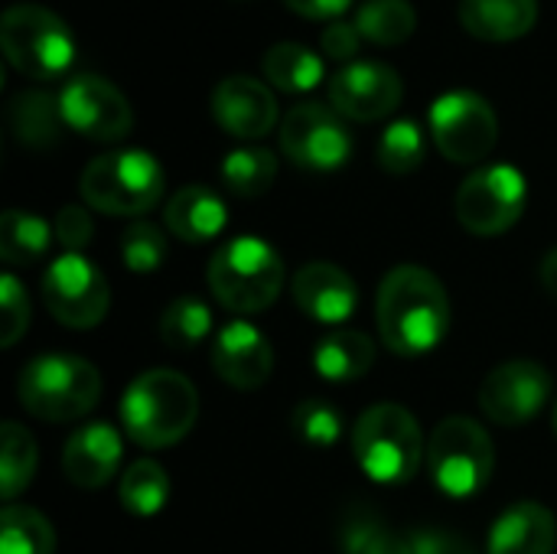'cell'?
I'll use <instances>...</instances> for the list:
<instances>
[{
    "instance_id": "obj_17",
    "label": "cell",
    "mask_w": 557,
    "mask_h": 554,
    "mask_svg": "<svg viewBox=\"0 0 557 554\" xmlns=\"http://www.w3.org/2000/svg\"><path fill=\"white\" fill-rule=\"evenodd\" d=\"M212 369L232 389L251 392L271 379L274 349L258 327H251L245 320H232L219 330V336L212 343Z\"/></svg>"
},
{
    "instance_id": "obj_37",
    "label": "cell",
    "mask_w": 557,
    "mask_h": 554,
    "mask_svg": "<svg viewBox=\"0 0 557 554\" xmlns=\"http://www.w3.org/2000/svg\"><path fill=\"white\" fill-rule=\"evenodd\" d=\"M0 304H3V333H0V343L3 346H16V340L26 333L29 327V297L23 291V284L13 278V274H3L0 278Z\"/></svg>"
},
{
    "instance_id": "obj_25",
    "label": "cell",
    "mask_w": 557,
    "mask_h": 554,
    "mask_svg": "<svg viewBox=\"0 0 557 554\" xmlns=\"http://www.w3.org/2000/svg\"><path fill=\"white\" fill-rule=\"evenodd\" d=\"M261 69H264L268 82L277 91H287V95H307L323 82V59L313 49H307L300 42H290V39L274 42L264 52Z\"/></svg>"
},
{
    "instance_id": "obj_24",
    "label": "cell",
    "mask_w": 557,
    "mask_h": 554,
    "mask_svg": "<svg viewBox=\"0 0 557 554\" xmlns=\"http://www.w3.org/2000/svg\"><path fill=\"white\" fill-rule=\"evenodd\" d=\"M375 366V343L359 330H336L313 349V369L326 382H356Z\"/></svg>"
},
{
    "instance_id": "obj_28",
    "label": "cell",
    "mask_w": 557,
    "mask_h": 554,
    "mask_svg": "<svg viewBox=\"0 0 557 554\" xmlns=\"http://www.w3.org/2000/svg\"><path fill=\"white\" fill-rule=\"evenodd\" d=\"M277 180V157L268 147H238L222 160V183L242 199L264 196Z\"/></svg>"
},
{
    "instance_id": "obj_34",
    "label": "cell",
    "mask_w": 557,
    "mask_h": 554,
    "mask_svg": "<svg viewBox=\"0 0 557 554\" xmlns=\"http://www.w3.org/2000/svg\"><path fill=\"white\" fill-rule=\"evenodd\" d=\"M424 131L414 124V121H408V118H401V121H392L385 131H382V137H379V167L385 170V173H392V176H408V173H414L421 163H424Z\"/></svg>"
},
{
    "instance_id": "obj_8",
    "label": "cell",
    "mask_w": 557,
    "mask_h": 554,
    "mask_svg": "<svg viewBox=\"0 0 557 554\" xmlns=\"http://www.w3.org/2000/svg\"><path fill=\"white\" fill-rule=\"evenodd\" d=\"M428 470L434 487L450 500L483 493L496 470V451L486 428L460 415L441 421L428 444Z\"/></svg>"
},
{
    "instance_id": "obj_21",
    "label": "cell",
    "mask_w": 557,
    "mask_h": 554,
    "mask_svg": "<svg viewBox=\"0 0 557 554\" xmlns=\"http://www.w3.org/2000/svg\"><path fill=\"white\" fill-rule=\"evenodd\" d=\"M225 222H228V209L222 196L209 186L189 183L176 189L173 199L166 202V229L189 245L215 238L225 229Z\"/></svg>"
},
{
    "instance_id": "obj_9",
    "label": "cell",
    "mask_w": 557,
    "mask_h": 554,
    "mask_svg": "<svg viewBox=\"0 0 557 554\" xmlns=\"http://www.w3.org/2000/svg\"><path fill=\"white\" fill-rule=\"evenodd\" d=\"M525 199H529V183L516 167L509 163L480 167L460 183L457 219L473 235H483V238L503 235L522 219Z\"/></svg>"
},
{
    "instance_id": "obj_36",
    "label": "cell",
    "mask_w": 557,
    "mask_h": 554,
    "mask_svg": "<svg viewBox=\"0 0 557 554\" xmlns=\"http://www.w3.org/2000/svg\"><path fill=\"white\" fill-rule=\"evenodd\" d=\"M121 258L124 268L137 274H150L166 258V235L150 222H131L121 235Z\"/></svg>"
},
{
    "instance_id": "obj_42",
    "label": "cell",
    "mask_w": 557,
    "mask_h": 554,
    "mask_svg": "<svg viewBox=\"0 0 557 554\" xmlns=\"http://www.w3.org/2000/svg\"><path fill=\"white\" fill-rule=\"evenodd\" d=\"M542 284H545V291L557 297V248L555 251H548L545 255V261H542Z\"/></svg>"
},
{
    "instance_id": "obj_31",
    "label": "cell",
    "mask_w": 557,
    "mask_h": 554,
    "mask_svg": "<svg viewBox=\"0 0 557 554\" xmlns=\"http://www.w3.org/2000/svg\"><path fill=\"white\" fill-rule=\"evenodd\" d=\"M170 500V477L153 460H137L121 477V506L131 516H157Z\"/></svg>"
},
{
    "instance_id": "obj_14",
    "label": "cell",
    "mask_w": 557,
    "mask_h": 554,
    "mask_svg": "<svg viewBox=\"0 0 557 554\" xmlns=\"http://www.w3.org/2000/svg\"><path fill=\"white\" fill-rule=\"evenodd\" d=\"M65 127L91 137V140H121L134 127L131 101L101 75H78L59 95Z\"/></svg>"
},
{
    "instance_id": "obj_44",
    "label": "cell",
    "mask_w": 557,
    "mask_h": 554,
    "mask_svg": "<svg viewBox=\"0 0 557 554\" xmlns=\"http://www.w3.org/2000/svg\"><path fill=\"white\" fill-rule=\"evenodd\" d=\"M552 424H555V434H557V405H555V415H552Z\"/></svg>"
},
{
    "instance_id": "obj_29",
    "label": "cell",
    "mask_w": 557,
    "mask_h": 554,
    "mask_svg": "<svg viewBox=\"0 0 557 554\" xmlns=\"http://www.w3.org/2000/svg\"><path fill=\"white\" fill-rule=\"evenodd\" d=\"M36 464H39V451H36L33 434L16 421H3V428H0V490H3L7 503H13L29 487Z\"/></svg>"
},
{
    "instance_id": "obj_12",
    "label": "cell",
    "mask_w": 557,
    "mask_h": 554,
    "mask_svg": "<svg viewBox=\"0 0 557 554\" xmlns=\"http://www.w3.org/2000/svg\"><path fill=\"white\" fill-rule=\"evenodd\" d=\"M281 150L304 170L330 173L352 157V134L336 108L304 101L281 121Z\"/></svg>"
},
{
    "instance_id": "obj_38",
    "label": "cell",
    "mask_w": 557,
    "mask_h": 554,
    "mask_svg": "<svg viewBox=\"0 0 557 554\" xmlns=\"http://www.w3.org/2000/svg\"><path fill=\"white\" fill-rule=\"evenodd\" d=\"M52 229H55V242H59L65 251H72V255H82V248H85V245L91 242V235H95L91 216H88L82 206H65V209H59Z\"/></svg>"
},
{
    "instance_id": "obj_19",
    "label": "cell",
    "mask_w": 557,
    "mask_h": 554,
    "mask_svg": "<svg viewBox=\"0 0 557 554\" xmlns=\"http://www.w3.org/2000/svg\"><path fill=\"white\" fill-rule=\"evenodd\" d=\"M121 454H124L121 434L108 421H88L65 441L62 470L69 483L82 490H98L117 473Z\"/></svg>"
},
{
    "instance_id": "obj_20",
    "label": "cell",
    "mask_w": 557,
    "mask_h": 554,
    "mask_svg": "<svg viewBox=\"0 0 557 554\" xmlns=\"http://www.w3.org/2000/svg\"><path fill=\"white\" fill-rule=\"evenodd\" d=\"M557 519L542 503H516L509 506L490 529V554H555Z\"/></svg>"
},
{
    "instance_id": "obj_18",
    "label": "cell",
    "mask_w": 557,
    "mask_h": 554,
    "mask_svg": "<svg viewBox=\"0 0 557 554\" xmlns=\"http://www.w3.org/2000/svg\"><path fill=\"white\" fill-rule=\"evenodd\" d=\"M290 291H294V300L297 307L320 320V323H346L356 307H359V287L356 281L330 264V261H310L304 264L294 281H290Z\"/></svg>"
},
{
    "instance_id": "obj_11",
    "label": "cell",
    "mask_w": 557,
    "mask_h": 554,
    "mask_svg": "<svg viewBox=\"0 0 557 554\" xmlns=\"http://www.w3.org/2000/svg\"><path fill=\"white\" fill-rule=\"evenodd\" d=\"M42 300L69 330H91L108 317L111 294L104 274L85 255H59L42 274Z\"/></svg>"
},
{
    "instance_id": "obj_39",
    "label": "cell",
    "mask_w": 557,
    "mask_h": 554,
    "mask_svg": "<svg viewBox=\"0 0 557 554\" xmlns=\"http://www.w3.org/2000/svg\"><path fill=\"white\" fill-rule=\"evenodd\" d=\"M359 46H362V36H359L356 23H346V20L330 23V26L323 29V36H320L323 56H326V59H336V62L352 59V56L359 52Z\"/></svg>"
},
{
    "instance_id": "obj_13",
    "label": "cell",
    "mask_w": 557,
    "mask_h": 554,
    "mask_svg": "<svg viewBox=\"0 0 557 554\" xmlns=\"http://www.w3.org/2000/svg\"><path fill=\"white\" fill-rule=\"evenodd\" d=\"M552 395V376L532 359H512L493 369L480 385V408L490 421L503 428H519L535 421Z\"/></svg>"
},
{
    "instance_id": "obj_33",
    "label": "cell",
    "mask_w": 557,
    "mask_h": 554,
    "mask_svg": "<svg viewBox=\"0 0 557 554\" xmlns=\"http://www.w3.org/2000/svg\"><path fill=\"white\" fill-rule=\"evenodd\" d=\"M212 333V310L199 297H176L160 317V340L170 349H193Z\"/></svg>"
},
{
    "instance_id": "obj_32",
    "label": "cell",
    "mask_w": 557,
    "mask_h": 554,
    "mask_svg": "<svg viewBox=\"0 0 557 554\" xmlns=\"http://www.w3.org/2000/svg\"><path fill=\"white\" fill-rule=\"evenodd\" d=\"M343 554H411L408 535L392 532L375 513L352 509L339 529Z\"/></svg>"
},
{
    "instance_id": "obj_4",
    "label": "cell",
    "mask_w": 557,
    "mask_h": 554,
    "mask_svg": "<svg viewBox=\"0 0 557 554\" xmlns=\"http://www.w3.org/2000/svg\"><path fill=\"white\" fill-rule=\"evenodd\" d=\"M352 454L362 473L382 487L408 483L424 457V438L418 418L392 402L372 405L352 431Z\"/></svg>"
},
{
    "instance_id": "obj_2",
    "label": "cell",
    "mask_w": 557,
    "mask_h": 554,
    "mask_svg": "<svg viewBox=\"0 0 557 554\" xmlns=\"http://www.w3.org/2000/svg\"><path fill=\"white\" fill-rule=\"evenodd\" d=\"M196 418H199V392L183 372L173 369L140 372L121 398L124 431L144 451L173 447L193 431Z\"/></svg>"
},
{
    "instance_id": "obj_35",
    "label": "cell",
    "mask_w": 557,
    "mask_h": 554,
    "mask_svg": "<svg viewBox=\"0 0 557 554\" xmlns=\"http://www.w3.org/2000/svg\"><path fill=\"white\" fill-rule=\"evenodd\" d=\"M290 428L307 447L326 451L343 438V411L326 398H304L290 415Z\"/></svg>"
},
{
    "instance_id": "obj_16",
    "label": "cell",
    "mask_w": 557,
    "mask_h": 554,
    "mask_svg": "<svg viewBox=\"0 0 557 554\" xmlns=\"http://www.w3.org/2000/svg\"><path fill=\"white\" fill-rule=\"evenodd\" d=\"M212 118L225 134L258 140L277 124V98L261 78L228 75L212 91Z\"/></svg>"
},
{
    "instance_id": "obj_26",
    "label": "cell",
    "mask_w": 557,
    "mask_h": 554,
    "mask_svg": "<svg viewBox=\"0 0 557 554\" xmlns=\"http://www.w3.org/2000/svg\"><path fill=\"white\" fill-rule=\"evenodd\" d=\"M356 29L372 46H401L418 29V13L408 0H366L356 13Z\"/></svg>"
},
{
    "instance_id": "obj_3",
    "label": "cell",
    "mask_w": 557,
    "mask_h": 554,
    "mask_svg": "<svg viewBox=\"0 0 557 554\" xmlns=\"http://www.w3.org/2000/svg\"><path fill=\"white\" fill-rule=\"evenodd\" d=\"M20 405L49 424H65L88 415L101 398V372L69 353H46L23 366L16 379Z\"/></svg>"
},
{
    "instance_id": "obj_10",
    "label": "cell",
    "mask_w": 557,
    "mask_h": 554,
    "mask_svg": "<svg viewBox=\"0 0 557 554\" xmlns=\"http://www.w3.org/2000/svg\"><path fill=\"white\" fill-rule=\"evenodd\" d=\"M431 137L454 163H480L499 140L496 108L476 91H447L431 104Z\"/></svg>"
},
{
    "instance_id": "obj_40",
    "label": "cell",
    "mask_w": 557,
    "mask_h": 554,
    "mask_svg": "<svg viewBox=\"0 0 557 554\" xmlns=\"http://www.w3.org/2000/svg\"><path fill=\"white\" fill-rule=\"evenodd\" d=\"M408 545H411V554H457L463 542L441 529H414L408 532Z\"/></svg>"
},
{
    "instance_id": "obj_23",
    "label": "cell",
    "mask_w": 557,
    "mask_h": 554,
    "mask_svg": "<svg viewBox=\"0 0 557 554\" xmlns=\"http://www.w3.org/2000/svg\"><path fill=\"white\" fill-rule=\"evenodd\" d=\"M7 121L13 137L29 147V150H49L62 140V108L59 98H52L49 91H20L10 108H7Z\"/></svg>"
},
{
    "instance_id": "obj_6",
    "label": "cell",
    "mask_w": 557,
    "mask_h": 554,
    "mask_svg": "<svg viewBox=\"0 0 557 554\" xmlns=\"http://www.w3.org/2000/svg\"><path fill=\"white\" fill-rule=\"evenodd\" d=\"M0 49L7 62L36 82L59 78L75 62V36L59 13L39 3H13L0 20Z\"/></svg>"
},
{
    "instance_id": "obj_7",
    "label": "cell",
    "mask_w": 557,
    "mask_h": 554,
    "mask_svg": "<svg viewBox=\"0 0 557 554\" xmlns=\"http://www.w3.org/2000/svg\"><path fill=\"white\" fill-rule=\"evenodd\" d=\"M85 206L108 216H140L163 196V167L147 150H111L95 157L78 180Z\"/></svg>"
},
{
    "instance_id": "obj_43",
    "label": "cell",
    "mask_w": 557,
    "mask_h": 554,
    "mask_svg": "<svg viewBox=\"0 0 557 554\" xmlns=\"http://www.w3.org/2000/svg\"><path fill=\"white\" fill-rule=\"evenodd\" d=\"M457 554H480V552H476L473 545H460V552H457Z\"/></svg>"
},
{
    "instance_id": "obj_27",
    "label": "cell",
    "mask_w": 557,
    "mask_h": 554,
    "mask_svg": "<svg viewBox=\"0 0 557 554\" xmlns=\"http://www.w3.org/2000/svg\"><path fill=\"white\" fill-rule=\"evenodd\" d=\"M52 225L46 219H39L36 212H23V209H7L0 219V255L7 264H36L49 245H52Z\"/></svg>"
},
{
    "instance_id": "obj_22",
    "label": "cell",
    "mask_w": 557,
    "mask_h": 554,
    "mask_svg": "<svg viewBox=\"0 0 557 554\" xmlns=\"http://www.w3.org/2000/svg\"><path fill=\"white\" fill-rule=\"evenodd\" d=\"M539 20V0H460V23L483 42H512Z\"/></svg>"
},
{
    "instance_id": "obj_1",
    "label": "cell",
    "mask_w": 557,
    "mask_h": 554,
    "mask_svg": "<svg viewBox=\"0 0 557 554\" xmlns=\"http://www.w3.org/2000/svg\"><path fill=\"white\" fill-rule=\"evenodd\" d=\"M375 320L385 346L398 356H424L450 330V297L437 274L421 264H401L385 274L375 297Z\"/></svg>"
},
{
    "instance_id": "obj_30",
    "label": "cell",
    "mask_w": 557,
    "mask_h": 554,
    "mask_svg": "<svg viewBox=\"0 0 557 554\" xmlns=\"http://www.w3.org/2000/svg\"><path fill=\"white\" fill-rule=\"evenodd\" d=\"M0 554H55L49 519L29 506L10 503L0 513Z\"/></svg>"
},
{
    "instance_id": "obj_41",
    "label": "cell",
    "mask_w": 557,
    "mask_h": 554,
    "mask_svg": "<svg viewBox=\"0 0 557 554\" xmlns=\"http://www.w3.org/2000/svg\"><path fill=\"white\" fill-rule=\"evenodd\" d=\"M297 16H307V20H330L336 23L349 7L352 0H284Z\"/></svg>"
},
{
    "instance_id": "obj_15",
    "label": "cell",
    "mask_w": 557,
    "mask_h": 554,
    "mask_svg": "<svg viewBox=\"0 0 557 554\" xmlns=\"http://www.w3.org/2000/svg\"><path fill=\"white\" fill-rule=\"evenodd\" d=\"M401 75L385 62H346L330 78V104L349 121H382L401 104Z\"/></svg>"
},
{
    "instance_id": "obj_5",
    "label": "cell",
    "mask_w": 557,
    "mask_h": 554,
    "mask_svg": "<svg viewBox=\"0 0 557 554\" xmlns=\"http://www.w3.org/2000/svg\"><path fill=\"white\" fill-rule=\"evenodd\" d=\"M284 287L281 255L255 235L225 242L209 264V291L232 313H258L277 300Z\"/></svg>"
}]
</instances>
